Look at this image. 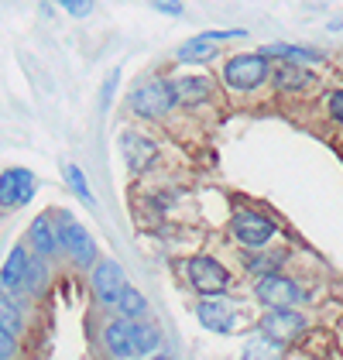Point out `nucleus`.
<instances>
[{
    "label": "nucleus",
    "mask_w": 343,
    "mask_h": 360,
    "mask_svg": "<svg viewBox=\"0 0 343 360\" xmlns=\"http://www.w3.org/2000/svg\"><path fill=\"white\" fill-rule=\"evenodd\" d=\"M72 18H89V11H93V0H58Z\"/></svg>",
    "instance_id": "a878e982"
},
{
    "label": "nucleus",
    "mask_w": 343,
    "mask_h": 360,
    "mask_svg": "<svg viewBox=\"0 0 343 360\" xmlns=\"http://www.w3.org/2000/svg\"><path fill=\"white\" fill-rule=\"evenodd\" d=\"M11 354H14V333L0 326V357H11Z\"/></svg>",
    "instance_id": "c756f323"
},
{
    "label": "nucleus",
    "mask_w": 343,
    "mask_h": 360,
    "mask_svg": "<svg viewBox=\"0 0 343 360\" xmlns=\"http://www.w3.org/2000/svg\"><path fill=\"white\" fill-rule=\"evenodd\" d=\"M326 110H330V117L337 120L343 127V89H333L330 93V100H326Z\"/></svg>",
    "instance_id": "393cba45"
},
{
    "label": "nucleus",
    "mask_w": 343,
    "mask_h": 360,
    "mask_svg": "<svg viewBox=\"0 0 343 360\" xmlns=\"http://www.w3.org/2000/svg\"><path fill=\"white\" fill-rule=\"evenodd\" d=\"M120 155H124V162H127L131 172H144V168L155 165L158 148H155V141H148L144 134L127 131V134H120Z\"/></svg>",
    "instance_id": "9b49d317"
},
{
    "label": "nucleus",
    "mask_w": 343,
    "mask_h": 360,
    "mask_svg": "<svg viewBox=\"0 0 343 360\" xmlns=\"http://www.w3.org/2000/svg\"><path fill=\"white\" fill-rule=\"evenodd\" d=\"M158 343H162V333L155 330V326H141V323H134V357H148V354H155V350H158Z\"/></svg>",
    "instance_id": "412c9836"
},
{
    "label": "nucleus",
    "mask_w": 343,
    "mask_h": 360,
    "mask_svg": "<svg viewBox=\"0 0 343 360\" xmlns=\"http://www.w3.org/2000/svg\"><path fill=\"white\" fill-rule=\"evenodd\" d=\"M117 79H120V72H110V76H107V83H103V96H100V107H103V110L110 107V96H114Z\"/></svg>",
    "instance_id": "c85d7f7f"
},
{
    "label": "nucleus",
    "mask_w": 343,
    "mask_h": 360,
    "mask_svg": "<svg viewBox=\"0 0 343 360\" xmlns=\"http://www.w3.org/2000/svg\"><path fill=\"white\" fill-rule=\"evenodd\" d=\"M45 281H48V271H45L41 254H38V257H31V264H28V275H25V292H28V295L45 292Z\"/></svg>",
    "instance_id": "4be33fe9"
},
{
    "label": "nucleus",
    "mask_w": 343,
    "mask_h": 360,
    "mask_svg": "<svg viewBox=\"0 0 343 360\" xmlns=\"http://www.w3.org/2000/svg\"><path fill=\"white\" fill-rule=\"evenodd\" d=\"M117 312L120 316H127V319H141L144 312H148V302H144V295L138 292V288H124L120 292V299H117Z\"/></svg>",
    "instance_id": "aec40b11"
},
{
    "label": "nucleus",
    "mask_w": 343,
    "mask_h": 360,
    "mask_svg": "<svg viewBox=\"0 0 343 360\" xmlns=\"http://www.w3.org/2000/svg\"><path fill=\"white\" fill-rule=\"evenodd\" d=\"M155 11H162V14H172V18H179L182 14V0H148Z\"/></svg>",
    "instance_id": "cd10ccee"
},
{
    "label": "nucleus",
    "mask_w": 343,
    "mask_h": 360,
    "mask_svg": "<svg viewBox=\"0 0 343 360\" xmlns=\"http://www.w3.org/2000/svg\"><path fill=\"white\" fill-rule=\"evenodd\" d=\"M271 79H275L278 93H299L313 83V72L306 69V62H282V65H275Z\"/></svg>",
    "instance_id": "ddd939ff"
},
{
    "label": "nucleus",
    "mask_w": 343,
    "mask_h": 360,
    "mask_svg": "<svg viewBox=\"0 0 343 360\" xmlns=\"http://www.w3.org/2000/svg\"><path fill=\"white\" fill-rule=\"evenodd\" d=\"M254 295L261 305L268 309H282V305H295L302 302V288L295 278L282 275V271H268V275H257V285H254Z\"/></svg>",
    "instance_id": "39448f33"
},
{
    "label": "nucleus",
    "mask_w": 343,
    "mask_h": 360,
    "mask_svg": "<svg viewBox=\"0 0 343 360\" xmlns=\"http://www.w3.org/2000/svg\"><path fill=\"white\" fill-rule=\"evenodd\" d=\"M65 179H69L72 193L79 195L86 206H93V202H96V199H93V193H89V186H86V179H83V172H79V165H72V162H69V165H65Z\"/></svg>",
    "instance_id": "b1692460"
},
{
    "label": "nucleus",
    "mask_w": 343,
    "mask_h": 360,
    "mask_svg": "<svg viewBox=\"0 0 343 360\" xmlns=\"http://www.w3.org/2000/svg\"><path fill=\"white\" fill-rule=\"evenodd\" d=\"M202 38H209V41H230V38H247V31H244V28H230V31H202Z\"/></svg>",
    "instance_id": "bb28decb"
},
{
    "label": "nucleus",
    "mask_w": 343,
    "mask_h": 360,
    "mask_svg": "<svg viewBox=\"0 0 343 360\" xmlns=\"http://www.w3.org/2000/svg\"><path fill=\"white\" fill-rule=\"evenodd\" d=\"M175 103H179V96H175L172 79H151V83H141L131 93V110L144 120H162Z\"/></svg>",
    "instance_id": "7ed1b4c3"
},
{
    "label": "nucleus",
    "mask_w": 343,
    "mask_h": 360,
    "mask_svg": "<svg viewBox=\"0 0 343 360\" xmlns=\"http://www.w3.org/2000/svg\"><path fill=\"white\" fill-rule=\"evenodd\" d=\"M268 58H282V62H323V52H316V49H302V45H264L261 49Z\"/></svg>",
    "instance_id": "6ab92c4d"
},
{
    "label": "nucleus",
    "mask_w": 343,
    "mask_h": 360,
    "mask_svg": "<svg viewBox=\"0 0 343 360\" xmlns=\"http://www.w3.org/2000/svg\"><path fill=\"white\" fill-rule=\"evenodd\" d=\"M247 271L254 275H268V271H282L285 264V250H261V248H247V254L240 257Z\"/></svg>",
    "instance_id": "dca6fc26"
},
{
    "label": "nucleus",
    "mask_w": 343,
    "mask_h": 360,
    "mask_svg": "<svg viewBox=\"0 0 343 360\" xmlns=\"http://www.w3.org/2000/svg\"><path fill=\"white\" fill-rule=\"evenodd\" d=\"M196 316H200L202 326L213 333H230L237 326V309H233L227 299H220V295H206V299L196 305Z\"/></svg>",
    "instance_id": "9d476101"
},
{
    "label": "nucleus",
    "mask_w": 343,
    "mask_h": 360,
    "mask_svg": "<svg viewBox=\"0 0 343 360\" xmlns=\"http://www.w3.org/2000/svg\"><path fill=\"white\" fill-rule=\"evenodd\" d=\"M93 295L100 299L103 305H117V299H120V292L127 288V278H124V268L117 264V261H100L96 264V271H93Z\"/></svg>",
    "instance_id": "1a4fd4ad"
},
{
    "label": "nucleus",
    "mask_w": 343,
    "mask_h": 360,
    "mask_svg": "<svg viewBox=\"0 0 343 360\" xmlns=\"http://www.w3.org/2000/svg\"><path fill=\"white\" fill-rule=\"evenodd\" d=\"M175 96L182 107H200L213 96V83L206 76H182V79H175Z\"/></svg>",
    "instance_id": "2eb2a0df"
},
{
    "label": "nucleus",
    "mask_w": 343,
    "mask_h": 360,
    "mask_svg": "<svg viewBox=\"0 0 343 360\" xmlns=\"http://www.w3.org/2000/svg\"><path fill=\"white\" fill-rule=\"evenodd\" d=\"M28 264H31V257H28V250L18 248L11 250V257L4 261V268H0V288L11 295V292H18V288H25V275H28Z\"/></svg>",
    "instance_id": "f8f14e48"
},
{
    "label": "nucleus",
    "mask_w": 343,
    "mask_h": 360,
    "mask_svg": "<svg viewBox=\"0 0 343 360\" xmlns=\"http://www.w3.org/2000/svg\"><path fill=\"white\" fill-rule=\"evenodd\" d=\"M268 76H271V62L264 52H244V56L227 58L224 65V83L237 93H251L257 86H264Z\"/></svg>",
    "instance_id": "f03ea898"
},
{
    "label": "nucleus",
    "mask_w": 343,
    "mask_h": 360,
    "mask_svg": "<svg viewBox=\"0 0 343 360\" xmlns=\"http://www.w3.org/2000/svg\"><path fill=\"white\" fill-rule=\"evenodd\" d=\"M34 189H38V182L28 168H7L0 175V206L4 210L7 206H28L34 199Z\"/></svg>",
    "instance_id": "6e6552de"
},
{
    "label": "nucleus",
    "mask_w": 343,
    "mask_h": 360,
    "mask_svg": "<svg viewBox=\"0 0 343 360\" xmlns=\"http://www.w3.org/2000/svg\"><path fill=\"white\" fill-rule=\"evenodd\" d=\"M103 343L114 357H134V323L124 316L103 330Z\"/></svg>",
    "instance_id": "4468645a"
},
{
    "label": "nucleus",
    "mask_w": 343,
    "mask_h": 360,
    "mask_svg": "<svg viewBox=\"0 0 343 360\" xmlns=\"http://www.w3.org/2000/svg\"><path fill=\"white\" fill-rule=\"evenodd\" d=\"M31 244H34V254H41V257H52L62 244H58V230H52V220L48 217H38V220L31 223Z\"/></svg>",
    "instance_id": "f3484780"
},
{
    "label": "nucleus",
    "mask_w": 343,
    "mask_h": 360,
    "mask_svg": "<svg viewBox=\"0 0 343 360\" xmlns=\"http://www.w3.org/2000/svg\"><path fill=\"white\" fill-rule=\"evenodd\" d=\"M213 56H216V41H209V38H202V34L189 38L186 45H179V49H175V58H179V62H186V65L209 62Z\"/></svg>",
    "instance_id": "a211bd4d"
},
{
    "label": "nucleus",
    "mask_w": 343,
    "mask_h": 360,
    "mask_svg": "<svg viewBox=\"0 0 343 360\" xmlns=\"http://www.w3.org/2000/svg\"><path fill=\"white\" fill-rule=\"evenodd\" d=\"M186 275L189 285L200 292V295H224L230 288V271L209 254H196L186 261Z\"/></svg>",
    "instance_id": "20e7f679"
},
{
    "label": "nucleus",
    "mask_w": 343,
    "mask_h": 360,
    "mask_svg": "<svg viewBox=\"0 0 343 360\" xmlns=\"http://www.w3.org/2000/svg\"><path fill=\"white\" fill-rule=\"evenodd\" d=\"M58 244H62V250H65L76 264H89V261H96V248H93L89 230H83V226L72 220L69 213H58Z\"/></svg>",
    "instance_id": "0eeeda50"
},
{
    "label": "nucleus",
    "mask_w": 343,
    "mask_h": 360,
    "mask_svg": "<svg viewBox=\"0 0 343 360\" xmlns=\"http://www.w3.org/2000/svg\"><path fill=\"white\" fill-rule=\"evenodd\" d=\"M230 233H233V240L244 244V248H264V244L278 233V226H275L271 217H264V213L244 210V213H237V217L230 220Z\"/></svg>",
    "instance_id": "423d86ee"
},
{
    "label": "nucleus",
    "mask_w": 343,
    "mask_h": 360,
    "mask_svg": "<svg viewBox=\"0 0 343 360\" xmlns=\"http://www.w3.org/2000/svg\"><path fill=\"white\" fill-rule=\"evenodd\" d=\"M0 326H4V330H11L14 336H18V333H21V326H25L21 309L11 302V299H0Z\"/></svg>",
    "instance_id": "5701e85b"
},
{
    "label": "nucleus",
    "mask_w": 343,
    "mask_h": 360,
    "mask_svg": "<svg viewBox=\"0 0 343 360\" xmlns=\"http://www.w3.org/2000/svg\"><path fill=\"white\" fill-rule=\"evenodd\" d=\"M257 333L264 343H271L275 350H288L302 333H306V316L295 312V305H282V309H271L261 316Z\"/></svg>",
    "instance_id": "f257e3e1"
}]
</instances>
